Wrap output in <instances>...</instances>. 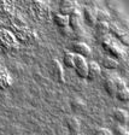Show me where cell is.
I'll use <instances>...</instances> for the list:
<instances>
[{"label":"cell","instance_id":"obj_1","mask_svg":"<svg viewBox=\"0 0 129 135\" xmlns=\"http://www.w3.org/2000/svg\"><path fill=\"white\" fill-rule=\"evenodd\" d=\"M87 62H86V58L81 56H77L75 54L74 56V69H75L76 74L81 79H86L87 77Z\"/></svg>","mask_w":129,"mask_h":135},{"label":"cell","instance_id":"obj_2","mask_svg":"<svg viewBox=\"0 0 129 135\" xmlns=\"http://www.w3.org/2000/svg\"><path fill=\"white\" fill-rule=\"evenodd\" d=\"M71 50H73V53L74 54H77V56H81L83 58L88 57L90 54V48L88 47L87 44L81 41H77V42H74L73 46H71Z\"/></svg>","mask_w":129,"mask_h":135},{"label":"cell","instance_id":"obj_3","mask_svg":"<svg viewBox=\"0 0 129 135\" xmlns=\"http://www.w3.org/2000/svg\"><path fill=\"white\" fill-rule=\"evenodd\" d=\"M68 20H69V28L71 30H79L80 25H81V15L77 10H74L69 13L68 16Z\"/></svg>","mask_w":129,"mask_h":135},{"label":"cell","instance_id":"obj_4","mask_svg":"<svg viewBox=\"0 0 129 135\" xmlns=\"http://www.w3.org/2000/svg\"><path fill=\"white\" fill-rule=\"evenodd\" d=\"M101 75V68L97 63H89L87 66V77L90 81H95Z\"/></svg>","mask_w":129,"mask_h":135},{"label":"cell","instance_id":"obj_5","mask_svg":"<svg viewBox=\"0 0 129 135\" xmlns=\"http://www.w3.org/2000/svg\"><path fill=\"white\" fill-rule=\"evenodd\" d=\"M52 75L56 77V80L58 82H60V83L64 82V71H63L62 64L57 59L52 60Z\"/></svg>","mask_w":129,"mask_h":135},{"label":"cell","instance_id":"obj_6","mask_svg":"<svg viewBox=\"0 0 129 135\" xmlns=\"http://www.w3.org/2000/svg\"><path fill=\"white\" fill-rule=\"evenodd\" d=\"M83 18L87 24L94 25L97 22V10L94 7H90V6L84 7L83 8Z\"/></svg>","mask_w":129,"mask_h":135},{"label":"cell","instance_id":"obj_7","mask_svg":"<svg viewBox=\"0 0 129 135\" xmlns=\"http://www.w3.org/2000/svg\"><path fill=\"white\" fill-rule=\"evenodd\" d=\"M65 126H66L68 130L71 133V134H79L80 128H81V124L80 121L76 117H68L65 119Z\"/></svg>","mask_w":129,"mask_h":135},{"label":"cell","instance_id":"obj_8","mask_svg":"<svg viewBox=\"0 0 129 135\" xmlns=\"http://www.w3.org/2000/svg\"><path fill=\"white\" fill-rule=\"evenodd\" d=\"M112 118L118 124L124 126L128 122V113H127V111H124L122 109H115L112 111Z\"/></svg>","mask_w":129,"mask_h":135},{"label":"cell","instance_id":"obj_9","mask_svg":"<svg viewBox=\"0 0 129 135\" xmlns=\"http://www.w3.org/2000/svg\"><path fill=\"white\" fill-rule=\"evenodd\" d=\"M109 31H111L117 39H120L124 45H127V42H128L127 41V37L128 36H127L126 30H122V29L116 24H111V25H109Z\"/></svg>","mask_w":129,"mask_h":135},{"label":"cell","instance_id":"obj_10","mask_svg":"<svg viewBox=\"0 0 129 135\" xmlns=\"http://www.w3.org/2000/svg\"><path fill=\"white\" fill-rule=\"evenodd\" d=\"M104 88L106 90L107 94L110 95H115L116 93V83H115V79L113 77H106L104 81Z\"/></svg>","mask_w":129,"mask_h":135},{"label":"cell","instance_id":"obj_11","mask_svg":"<svg viewBox=\"0 0 129 135\" xmlns=\"http://www.w3.org/2000/svg\"><path fill=\"white\" fill-rule=\"evenodd\" d=\"M95 30H97V34L100 35V36H105L109 34V23L107 22H99L97 21L95 22Z\"/></svg>","mask_w":129,"mask_h":135},{"label":"cell","instance_id":"obj_12","mask_svg":"<svg viewBox=\"0 0 129 135\" xmlns=\"http://www.w3.org/2000/svg\"><path fill=\"white\" fill-rule=\"evenodd\" d=\"M53 21L59 28H65V27H69V20H68V16L63 13H56L53 17Z\"/></svg>","mask_w":129,"mask_h":135},{"label":"cell","instance_id":"obj_13","mask_svg":"<svg viewBox=\"0 0 129 135\" xmlns=\"http://www.w3.org/2000/svg\"><path fill=\"white\" fill-rule=\"evenodd\" d=\"M70 106L74 111L80 112V111H83L86 109V103L81 98H74L73 100H70Z\"/></svg>","mask_w":129,"mask_h":135},{"label":"cell","instance_id":"obj_14","mask_svg":"<svg viewBox=\"0 0 129 135\" xmlns=\"http://www.w3.org/2000/svg\"><path fill=\"white\" fill-rule=\"evenodd\" d=\"M101 65L106 70H112V69H116L118 66V62L113 57H105L103 59V62H101Z\"/></svg>","mask_w":129,"mask_h":135},{"label":"cell","instance_id":"obj_15","mask_svg":"<svg viewBox=\"0 0 129 135\" xmlns=\"http://www.w3.org/2000/svg\"><path fill=\"white\" fill-rule=\"evenodd\" d=\"M115 97L121 101H128L129 99V90L128 88L126 87H122V88H118L116 89V93H115Z\"/></svg>","mask_w":129,"mask_h":135},{"label":"cell","instance_id":"obj_16","mask_svg":"<svg viewBox=\"0 0 129 135\" xmlns=\"http://www.w3.org/2000/svg\"><path fill=\"white\" fill-rule=\"evenodd\" d=\"M60 10L63 11V15L68 16L66 13H70L71 11L75 10V7H74V1L73 0H63L62 5H60Z\"/></svg>","mask_w":129,"mask_h":135},{"label":"cell","instance_id":"obj_17","mask_svg":"<svg viewBox=\"0 0 129 135\" xmlns=\"http://www.w3.org/2000/svg\"><path fill=\"white\" fill-rule=\"evenodd\" d=\"M74 56L75 54L73 53V52H69V51H66L64 53V56H63V63H64V65L66 68H73L74 69Z\"/></svg>","mask_w":129,"mask_h":135},{"label":"cell","instance_id":"obj_18","mask_svg":"<svg viewBox=\"0 0 129 135\" xmlns=\"http://www.w3.org/2000/svg\"><path fill=\"white\" fill-rule=\"evenodd\" d=\"M97 21L99 22H107L110 21V13L106 10H99L97 11Z\"/></svg>","mask_w":129,"mask_h":135},{"label":"cell","instance_id":"obj_19","mask_svg":"<svg viewBox=\"0 0 129 135\" xmlns=\"http://www.w3.org/2000/svg\"><path fill=\"white\" fill-rule=\"evenodd\" d=\"M113 135H129V134L123 126H118V127H116L115 130H113Z\"/></svg>","mask_w":129,"mask_h":135},{"label":"cell","instance_id":"obj_20","mask_svg":"<svg viewBox=\"0 0 129 135\" xmlns=\"http://www.w3.org/2000/svg\"><path fill=\"white\" fill-rule=\"evenodd\" d=\"M94 135H112V134H111V132H110L109 129H106V128H98V129L95 130V133H94Z\"/></svg>","mask_w":129,"mask_h":135},{"label":"cell","instance_id":"obj_21","mask_svg":"<svg viewBox=\"0 0 129 135\" xmlns=\"http://www.w3.org/2000/svg\"><path fill=\"white\" fill-rule=\"evenodd\" d=\"M62 29V33L64 34V35H68V33H70L71 31V29L69 28V27H65V28H60Z\"/></svg>","mask_w":129,"mask_h":135}]
</instances>
